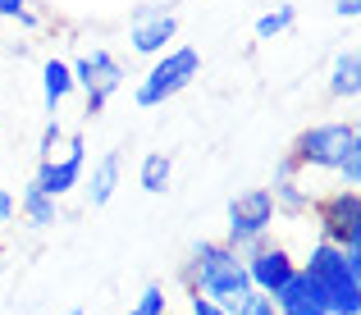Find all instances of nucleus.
<instances>
[{
    "label": "nucleus",
    "instance_id": "nucleus-22",
    "mask_svg": "<svg viewBox=\"0 0 361 315\" xmlns=\"http://www.w3.org/2000/svg\"><path fill=\"white\" fill-rule=\"evenodd\" d=\"M14 215H18L14 192H9V187H0V228H9V224H14Z\"/></svg>",
    "mask_w": 361,
    "mask_h": 315
},
{
    "label": "nucleus",
    "instance_id": "nucleus-24",
    "mask_svg": "<svg viewBox=\"0 0 361 315\" xmlns=\"http://www.w3.org/2000/svg\"><path fill=\"white\" fill-rule=\"evenodd\" d=\"M14 23H18V27H23V32H37V27H42V14H37V9H32V5H27V9H23V14H18V18H14Z\"/></svg>",
    "mask_w": 361,
    "mask_h": 315
},
{
    "label": "nucleus",
    "instance_id": "nucleus-17",
    "mask_svg": "<svg viewBox=\"0 0 361 315\" xmlns=\"http://www.w3.org/2000/svg\"><path fill=\"white\" fill-rule=\"evenodd\" d=\"M169 178H174V160H169L165 151H147L142 165H137V187L151 192V197H160L169 187Z\"/></svg>",
    "mask_w": 361,
    "mask_h": 315
},
{
    "label": "nucleus",
    "instance_id": "nucleus-7",
    "mask_svg": "<svg viewBox=\"0 0 361 315\" xmlns=\"http://www.w3.org/2000/svg\"><path fill=\"white\" fill-rule=\"evenodd\" d=\"M274 219H279V210H274V202H270V187H252V192H243V197L229 202L224 242H229L233 252H247V247H256L261 237L274 233Z\"/></svg>",
    "mask_w": 361,
    "mask_h": 315
},
{
    "label": "nucleus",
    "instance_id": "nucleus-12",
    "mask_svg": "<svg viewBox=\"0 0 361 315\" xmlns=\"http://www.w3.org/2000/svg\"><path fill=\"white\" fill-rule=\"evenodd\" d=\"M270 302H274V315H329L325 297L316 292V283H311L302 270L293 274L283 288H274V292H270Z\"/></svg>",
    "mask_w": 361,
    "mask_h": 315
},
{
    "label": "nucleus",
    "instance_id": "nucleus-10",
    "mask_svg": "<svg viewBox=\"0 0 361 315\" xmlns=\"http://www.w3.org/2000/svg\"><path fill=\"white\" fill-rule=\"evenodd\" d=\"M178 37V18L174 9L165 5H137L128 18V51L133 55H151L156 60L160 51H169V42Z\"/></svg>",
    "mask_w": 361,
    "mask_h": 315
},
{
    "label": "nucleus",
    "instance_id": "nucleus-13",
    "mask_svg": "<svg viewBox=\"0 0 361 315\" xmlns=\"http://www.w3.org/2000/svg\"><path fill=\"white\" fill-rule=\"evenodd\" d=\"M119 174H123V156L119 151H106V156L92 165V178L82 183V192H87V206H110L115 202V192H119Z\"/></svg>",
    "mask_w": 361,
    "mask_h": 315
},
{
    "label": "nucleus",
    "instance_id": "nucleus-3",
    "mask_svg": "<svg viewBox=\"0 0 361 315\" xmlns=\"http://www.w3.org/2000/svg\"><path fill=\"white\" fill-rule=\"evenodd\" d=\"M348 156H361V123L357 119H329V123H311L298 132V142L288 147V160L307 174V169H325L334 174Z\"/></svg>",
    "mask_w": 361,
    "mask_h": 315
},
{
    "label": "nucleus",
    "instance_id": "nucleus-2",
    "mask_svg": "<svg viewBox=\"0 0 361 315\" xmlns=\"http://www.w3.org/2000/svg\"><path fill=\"white\" fill-rule=\"evenodd\" d=\"M298 270L316 283L329 315H361V252H343L334 242H311Z\"/></svg>",
    "mask_w": 361,
    "mask_h": 315
},
{
    "label": "nucleus",
    "instance_id": "nucleus-15",
    "mask_svg": "<svg viewBox=\"0 0 361 315\" xmlns=\"http://www.w3.org/2000/svg\"><path fill=\"white\" fill-rule=\"evenodd\" d=\"M14 202H18V215H23L27 228H51V224H60V202H55V197H46L37 183H27Z\"/></svg>",
    "mask_w": 361,
    "mask_h": 315
},
{
    "label": "nucleus",
    "instance_id": "nucleus-8",
    "mask_svg": "<svg viewBox=\"0 0 361 315\" xmlns=\"http://www.w3.org/2000/svg\"><path fill=\"white\" fill-rule=\"evenodd\" d=\"M82 174H87V142L73 132V137H64V147L55 151L51 160H37V174L32 183L42 187L46 197H69L73 187H82Z\"/></svg>",
    "mask_w": 361,
    "mask_h": 315
},
{
    "label": "nucleus",
    "instance_id": "nucleus-19",
    "mask_svg": "<svg viewBox=\"0 0 361 315\" xmlns=\"http://www.w3.org/2000/svg\"><path fill=\"white\" fill-rule=\"evenodd\" d=\"M123 315H169V297H165V288H160V283H147V288H142V297L133 302L128 311Z\"/></svg>",
    "mask_w": 361,
    "mask_h": 315
},
{
    "label": "nucleus",
    "instance_id": "nucleus-25",
    "mask_svg": "<svg viewBox=\"0 0 361 315\" xmlns=\"http://www.w3.org/2000/svg\"><path fill=\"white\" fill-rule=\"evenodd\" d=\"M334 14H338V18H348V23H353V18L361 14V0H334Z\"/></svg>",
    "mask_w": 361,
    "mask_h": 315
},
{
    "label": "nucleus",
    "instance_id": "nucleus-16",
    "mask_svg": "<svg viewBox=\"0 0 361 315\" xmlns=\"http://www.w3.org/2000/svg\"><path fill=\"white\" fill-rule=\"evenodd\" d=\"M73 97V73H69V60H46L42 64V101H46V110H60L64 101Z\"/></svg>",
    "mask_w": 361,
    "mask_h": 315
},
{
    "label": "nucleus",
    "instance_id": "nucleus-21",
    "mask_svg": "<svg viewBox=\"0 0 361 315\" xmlns=\"http://www.w3.org/2000/svg\"><path fill=\"white\" fill-rule=\"evenodd\" d=\"M238 315H274V302L265 297V292H252V297L243 302V311Z\"/></svg>",
    "mask_w": 361,
    "mask_h": 315
},
{
    "label": "nucleus",
    "instance_id": "nucleus-23",
    "mask_svg": "<svg viewBox=\"0 0 361 315\" xmlns=\"http://www.w3.org/2000/svg\"><path fill=\"white\" fill-rule=\"evenodd\" d=\"M27 5H32V0H0V18H9V23H14Z\"/></svg>",
    "mask_w": 361,
    "mask_h": 315
},
{
    "label": "nucleus",
    "instance_id": "nucleus-9",
    "mask_svg": "<svg viewBox=\"0 0 361 315\" xmlns=\"http://www.w3.org/2000/svg\"><path fill=\"white\" fill-rule=\"evenodd\" d=\"M243 265H247V279H252V292H265V297L298 274V256L283 242H274V237H261L256 247H247Z\"/></svg>",
    "mask_w": 361,
    "mask_h": 315
},
{
    "label": "nucleus",
    "instance_id": "nucleus-26",
    "mask_svg": "<svg viewBox=\"0 0 361 315\" xmlns=\"http://www.w3.org/2000/svg\"><path fill=\"white\" fill-rule=\"evenodd\" d=\"M64 315H87V311H82V307H73V311H64Z\"/></svg>",
    "mask_w": 361,
    "mask_h": 315
},
{
    "label": "nucleus",
    "instance_id": "nucleus-1",
    "mask_svg": "<svg viewBox=\"0 0 361 315\" xmlns=\"http://www.w3.org/2000/svg\"><path fill=\"white\" fill-rule=\"evenodd\" d=\"M178 283L197 297L215 302L224 315H238L243 302L252 297V279H247V265H243V252H233L229 242H197L192 256L183 261L178 270Z\"/></svg>",
    "mask_w": 361,
    "mask_h": 315
},
{
    "label": "nucleus",
    "instance_id": "nucleus-11",
    "mask_svg": "<svg viewBox=\"0 0 361 315\" xmlns=\"http://www.w3.org/2000/svg\"><path fill=\"white\" fill-rule=\"evenodd\" d=\"M270 202L279 215H288V219H298V215H307L311 202H316V192L311 187H302V169L293 165L288 156L274 165V183H270Z\"/></svg>",
    "mask_w": 361,
    "mask_h": 315
},
{
    "label": "nucleus",
    "instance_id": "nucleus-4",
    "mask_svg": "<svg viewBox=\"0 0 361 315\" xmlns=\"http://www.w3.org/2000/svg\"><path fill=\"white\" fill-rule=\"evenodd\" d=\"M202 73V51L197 46H169L151 60V69L142 73V82L133 87V101L142 110H156V105L174 101L183 87H192V78Z\"/></svg>",
    "mask_w": 361,
    "mask_h": 315
},
{
    "label": "nucleus",
    "instance_id": "nucleus-14",
    "mask_svg": "<svg viewBox=\"0 0 361 315\" xmlns=\"http://www.w3.org/2000/svg\"><path fill=\"white\" fill-rule=\"evenodd\" d=\"M329 97L334 101H357L361 97V51L343 46L329 64Z\"/></svg>",
    "mask_w": 361,
    "mask_h": 315
},
{
    "label": "nucleus",
    "instance_id": "nucleus-5",
    "mask_svg": "<svg viewBox=\"0 0 361 315\" xmlns=\"http://www.w3.org/2000/svg\"><path fill=\"white\" fill-rule=\"evenodd\" d=\"M320 242H334L343 252H361V187H334L311 202Z\"/></svg>",
    "mask_w": 361,
    "mask_h": 315
},
{
    "label": "nucleus",
    "instance_id": "nucleus-20",
    "mask_svg": "<svg viewBox=\"0 0 361 315\" xmlns=\"http://www.w3.org/2000/svg\"><path fill=\"white\" fill-rule=\"evenodd\" d=\"M64 137H69V132H64V123H60V119H51V123L42 128V137H37V160H51L55 151L64 147Z\"/></svg>",
    "mask_w": 361,
    "mask_h": 315
},
{
    "label": "nucleus",
    "instance_id": "nucleus-18",
    "mask_svg": "<svg viewBox=\"0 0 361 315\" xmlns=\"http://www.w3.org/2000/svg\"><path fill=\"white\" fill-rule=\"evenodd\" d=\"M293 23H298V9H293V5H279V9H270V14L256 18V37H261V42H274V37H283Z\"/></svg>",
    "mask_w": 361,
    "mask_h": 315
},
{
    "label": "nucleus",
    "instance_id": "nucleus-6",
    "mask_svg": "<svg viewBox=\"0 0 361 315\" xmlns=\"http://www.w3.org/2000/svg\"><path fill=\"white\" fill-rule=\"evenodd\" d=\"M69 73H73V92H82L87 119H97V114L110 105V97L123 87V64H119L110 51H101V46L82 51L78 60L69 64Z\"/></svg>",
    "mask_w": 361,
    "mask_h": 315
}]
</instances>
